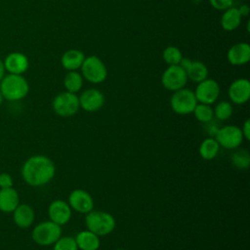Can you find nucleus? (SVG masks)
<instances>
[{"label":"nucleus","instance_id":"f3484780","mask_svg":"<svg viewBox=\"0 0 250 250\" xmlns=\"http://www.w3.org/2000/svg\"><path fill=\"white\" fill-rule=\"evenodd\" d=\"M35 218V213L33 208L25 203L19 204L17 208L13 211V219L15 224L21 229L29 228Z\"/></svg>","mask_w":250,"mask_h":250},{"label":"nucleus","instance_id":"dca6fc26","mask_svg":"<svg viewBox=\"0 0 250 250\" xmlns=\"http://www.w3.org/2000/svg\"><path fill=\"white\" fill-rule=\"evenodd\" d=\"M228 61L232 65H244L250 61V46L248 43L240 42L232 45L227 54Z\"/></svg>","mask_w":250,"mask_h":250},{"label":"nucleus","instance_id":"c85d7f7f","mask_svg":"<svg viewBox=\"0 0 250 250\" xmlns=\"http://www.w3.org/2000/svg\"><path fill=\"white\" fill-rule=\"evenodd\" d=\"M53 245V250H79L74 237L71 236H61Z\"/></svg>","mask_w":250,"mask_h":250},{"label":"nucleus","instance_id":"72a5a7b5","mask_svg":"<svg viewBox=\"0 0 250 250\" xmlns=\"http://www.w3.org/2000/svg\"><path fill=\"white\" fill-rule=\"evenodd\" d=\"M2 101H3V96H2V94H1V92H0V104H1Z\"/></svg>","mask_w":250,"mask_h":250},{"label":"nucleus","instance_id":"423d86ee","mask_svg":"<svg viewBox=\"0 0 250 250\" xmlns=\"http://www.w3.org/2000/svg\"><path fill=\"white\" fill-rule=\"evenodd\" d=\"M197 104L198 103L194 92L187 88H182L175 91L170 99V105L172 110L180 115L192 113Z\"/></svg>","mask_w":250,"mask_h":250},{"label":"nucleus","instance_id":"f704fd0d","mask_svg":"<svg viewBox=\"0 0 250 250\" xmlns=\"http://www.w3.org/2000/svg\"><path fill=\"white\" fill-rule=\"evenodd\" d=\"M115 250H124V249H115Z\"/></svg>","mask_w":250,"mask_h":250},{"label":"nucleus","instance_id":"2f4dec72","mask_svg":"<svg viewBox=\"0 0 250 250\" xmlns=\"http://www.w3.org/2000/svg\"><path fill=\"white\" fill-rule=\"evenodd\" d=\"M240 129H241L243 138H244L245 140L249 141V140H250V120H249V119H246Z\"/></svg>","mask_w":250,"mask_h":250},{"label":"nucleus","instance_id":"4468645a","mask_svg":"<svg viewBox=\"0 0 250 250\" xmlns=\"http://www.w3.org/2000/svg\"><path fill=\"white\" fill-rule=\"evenodd\" d=\"M229 98L235 104H243L250 98V82L246 78H238L229 87Z\"/></svg>","mask_w":250,"mask_h":250},{"label":"nucleus","instance_id":"473e14b6","mask_svg":"<svg viewBox=\"0 0 250 250\" xmlns=\"http://www.w3.org/2000/svg\"><path fill=\"white\" fill-rule=\"evenodd\" d=\"M5 66H4V62L0 59V81L2 80V78L5 76Z\"/></svg>","mask_w":250,"mask_h":250},{"label":"nucleus","instance_id":"0eeeda50","mask_svg":"<svg viewBox=\"0 0 250 250\" xmlns=\"http://www.w3.org/2000/svg\"><path fill=\"white\" fill-rule=\"evenodd\" d=\"M54 112L62 117H70L76 114L80 108L78 96L67 91L58 94L52 103Z\"/></svg>","mask_w":250,"mask_h":250},{"label":"nucleus","instance_id":"39448f33","mask_svg":"<svg viewBox=\"0 0 250 250\" xmlns=\"http://www.w3.org/2000/svg\"><path fill=\"white\" fill-rule=\"evenodd\" d=\"M80 69L83 78L93 84L104 82L107 76V69L104 62L94 55L85 58Z\"/></svg>","mask_w":250,"mask_h":250},{"label":"nucleus","instance_id":"bb28decb","mask_svg":"<svg viewBox=\"0 0 250 250\" xmlns=\"http://www.w3.org/2000/svg\"><path fill=\"white\" fill-rule=\"evenodd\" d=\"M214 112V117L220 121L228 120L233 112V107L230 103L227 101H221L219 102L216 106L213 108Z\"/></svg>","mask_w":250,"mask_h":250},{"label":"nucleus","instance_id":"b1692460","mask_svg":"<svg viewBox=\"0 0 250 250\" xmlns=\"http://www.w3.org/2000/svg\"><path fill=\"white\" fill-rule=\"evenodd\" d=\"M83 76L77 70H70L63 78V86L67 92L76 94L83 86Z\"/></svg>","mask_w":250,"mask_h":250},{"label":"nucleus","instance_id":"c756f323","mask_svg":"<svg viewBox=\"0 0 250 250\" xmlns=\"http://www.w3.org/2000/svg\"><path fill=\"white\" fill-rule=\"evenodd\" d=\"M211 6L219 11H225L232 6L233 0H208Z\"/></svg>","mask_w":250,"mask_h":250},{"label":"nucleus","instance_id":"aec40b11","mask_svg":"<svg viewBox=\"0 0 250 250\" xmlns=\"http://www.w3.org/2000/svg\"><path fill=\"white\" fill-rule=\"evenodd\" d=\"M85 55L82 51L77 49H70L63 53L61 59V63L63 68L66 70H77L81 67L84 60Z\"/></svg>","mask_w":250,"mask_h":250},{"label":"nucleus","instance_id":"9d476101","mask_svg":"<svg viewBox=\"0 0 250 250\" xmlns=\"http://www.w3.org/2000/svg\"><path fill=\"white\" fill-rule=\"evenodd\" d=\"M194 95L197 103L212 104L219 98L220 86L216 80L206 78L203 81L197 83Z\"/></svg>","mask_w":250,"mask_h":250},{"label":"nucleus","instance_id":"393cba45","mask_svg":"<svg viewBox=\"0 0 250 250\" xmlns=\"http://www.w3.org/2000/svg\"><path fill=\"white\" fill-rule=\"evenodd\" d=\"M231 164L233 167L239 170H246L250 165V154L247 149L240 148L234 151L230 157Z\"/></svg>","mask_w":250,"mask_h":250},{"label":"nucleus","instance_id":"7ed1b4c3","mask_svg":"<svg viewBox=\"0 0 250 250\" xmlns=\"http://www.w3.org/2000/svg\"><path fill=\"white\" fill-rule=\"evenodd\" d=\"M114 217L105 211L92 210L86 214L85 226L88 230L94 232L98 236L107 235L115 228Z\"/></svg>","mask_w":250,"mask_h":250},{"label":"nucleus","instance_id":"f257e3e1","mask_svg":"<svg viewBox=\"0 0 250 250\" xmlns=\"http://www.w3.org/2000/svg\"><path fill=\"white\" fill-rule=\"evenodd\" d=\"M21 172L23 181L28 186L42 187L55 177L56 166L48 156L37 154L24 161Z\"/></svg>","mask_w":250,"mask_h":250},{"label":"nucleus","instance_id":"1a4fd4ad","mask_svg":"<svg viewBox=\"0 0 250 250\" xmlns=\"http://www.w3.org/2000/svg\"><path fill=\"white\" fill-rule=\"evenodd\" d=\"M188 82V76L184 68L179 64L169 65L161 76L162 86L172 92L185 88Z\"/></svg>","mask_w":250,"mask_h":250},{"label":"nucleus","instance_id":"ddd939ff","mask_svg":"<svg viewBox=\"0 0 250 250\" xmlns=\"http://www.w3.org/2000/svg\"><path fill=\"white\" fill-rule=\"evenodd\" d=\"M71 208L69 204L62 199H56L51 202L48 207V215L50 221L59 226H63L71 219Z\"/></svg>","mask_w":250,"mask_h":250},{"label":"nucleus","instance_id":"f8f14e48","mask_svg":"<svg viewBox=\"0 0 250 250\" xmlns=\"http://www.w3.org/2000/svg\"><path fill=\"white\" fill-rule=\"evenodd\" d=\"M78 99L80 107L88 112H94L101 109L104 104V94L95 88L85 90L81 93Z\"/></svg>","mask_w":250,"mask_h":250},{"label":"nucleus","instance_id":"4be33fe9","mask_svg":"<svg viewBox=\"0 0 250 250\" xmlns=\"http://www.w3.org/2000/svg\"><path fill=\"white\" fill-rule=\"evenodd\" d=\"M185 71L188 79L195 83H199L208 77V68L200 61H191Z\"/></svg>","mask_w":250,"mask_h":250},{"label":"nucleus","instance_id":"5701e85b","mask_svg":"<svg viewBox=\"0 0 250 250\" xmlns=\"http://www.w3.org/2000/svg\"><path fill=\"white\" fill-rule=\"evenodd\" d=\"M220 150V146L215 138H206L203 140L199 146L198 152L201 158L205 160L214 159Z\"/></svg>","mask_w":250,"mask_h":250},{"label":"nucleus","instance_id":"a878e982","mask_svg":"<svg viewBox=\"0 0 250 250\" xmlns=\"http://www.w3.org/2000/svg\"><path fill=\"white\" fill-rule=\"evenodd\" d=\"M195 118L202 123H208L213 120L214 112L211 104H197L192 111Z\"/></svg>","mask_w":250,"mask_h":250},{"label":"nucleus","instance_id":"cd10ccee","mask_svg":"<svg viewBox=\"0 0 250 250\" xmlns=\"http://www.w3.org/2000/svg\"><path fill=\"white\" fill-rule=\"evenodd\" d=\"M162 58L168 65L179 64L183 59V54L181 50L175 46H168L164 49L162 53Z\"/></svg>","mask_w":250,"mask_h":250},{"label":"nucleus","instance_id":"7c9ffc66","mask_svg":"<svg viewBox=\"0 0 250 250\" xmlns=\"http://www.w3.org/2000/svg\"><path fill=\"white\" fill-rule=\"evenodd\" d=\"M13 187V179L8 173L0 174V188H8Z\"/></svg>","mask_w":250,"mask_h":250},{"label":"nucleus","instance_id":"9b49d317","mask_svg":"<svg viewBox=\"0 0 250 250\" xmlns=\"http://www.w3.org/2000/svg\"><path fill=\"white\" fill-rule=\"evenodd\" d=\"M67 203L71 209L81 214H87L94 208V199L92 195L82 188L73 189L68 195Z\"/></svg>","mask_w":250,"mask_h":250},{"label":"nucleus","instance_id":"f03ea898","mask_svg":"<svg viewBox=\"0 0 250 250\" xmlns=\"http://www.w3.org/2000/svg\"><path fill=\"white\" fill-rule=\"evenodd\" d=\"M28 82L21 74L9 73L0 81V92L3 99L8 101H20L28 94Z\"/></svg>","mask_w":250,"mask_h":250},{"label":"nucleus","instance_id":"a211bd4d","mask_svg":"<svg viewBox=\"0 0 250 250\" xmlns=\"http://www.w3.org/2000/svg\"><path fill=\"white\" fill-rule=\"evenodd\" d=\"M20 204V195L13 187L0 188V210L5 213H12Z\"/></svg>","mask_w":250,"mask_h":250},{"label":"nucleus","instance_id":"20e7f679","mask_svg":"<svg viewBox=\"0 0 250 250\" xmlns=\"http://www.w3.org/2000/svg\"><path fill=\"white\" fill-rule=\"evenodd\" d=\"M61 236V226L52 221H44L39 223L31 231L32 240L40 246L53 245Z\"/></svg>","mask_w":250,"mask_h":250},{"label":"nucleus","instance_id":"6e6552de","mask_svg":"<svg viewBox=\"0 0 250 250\" xmlns=\"http://www.w3.org/2000/svg\"><path fill=\"white\" fill-rule=\"evenodd\" d=\"M214 137L220 146L228 149L237 148L244 140L241 129L235 125H227L219 128Z\"/></svg>","mask_w":250,"mask_h":250},{"label":"nucleus","instance_id":"412c9836","mask_svg":"<svg viewBox=\"0 0 250 250\" xmlns=\"http://www.w3.org/2000/svg\"><path fill=\"white\" fill-rule=\"evenodd\" d=\"M241 18L240 10L231 6L224 11L221 18V25L226 31H233L240 25Z\"/></svg>","mask_w":250,"mask_h":250},{"label":"nucleus","instance_id":"2eb2a0df","mask_svg":"<svg viewBox=\"0 0 250 250\" xmlns=\"http://www.w3.org/2000/svg\"><path fill=\"white\" fill-rule=\"evenodd\" d=\"M5 69L11 74H22L29 66L27 57L20 52L10 53L4 61Z\"/></svg>","mask_w":250,"mask_h":250},{"label":"nucleus","instance_id":"6ab92c4d","mask_svg":"<svg viewBox=\"0 0 250 250\" xmlns=\"http://www.w3.org/2000/svg\"><path fill=\"white\" fill-rule=\"evenodd\" d=\"M74 239L80 250H98L101 246L100 236L88 229L79 231Z\"/></svg>","mask_w":250,"mask_h":250}]
</instances>
